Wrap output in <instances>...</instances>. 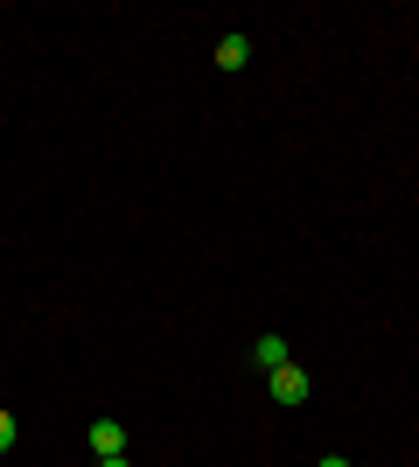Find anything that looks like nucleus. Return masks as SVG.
Wrapping results in <instances>:
<instances>
[{
  "mask_svg": "<svg viewBox=\"0 0 419 467\" xmlns=\"http://www.w3.org/2000/svg\"><path fill=\"white\" fill-rule=\"evenodd\" d=\"M266 390H273V405H308V370L279 363V370H266Z\"/></svg>",
  "mask_w": 419,
  "mask_h": 467,
  "instance_id": "1",
  "label": "nucleus"
},
{
  "mask_svg": "<svg viewBox=\"0 0 419 467\" xmlns=\"http://www.w3.org/2000/svg\"><path fill=\"white\" fill-rule=\"evenodd\" d=\"M120 453H126V426L99 419V426H91V461H120Z\"/></svg>",
  "mask_w": 419,
  "mask_h": 467,
  "instance_id": "2",
  "label": "nucleus"
},
{
  "mask_svg": "<svg viewBox=\"0 0 419 467\" xmlns=\"http://www.w3.org/2000/svg\"><path fill=\"white\" fill-rule=\"evenodd\" d=\"M252 363H259V370H279V363H287V335H259V342H252Z\"/></svg>",
  "mask_w": 419,
  "mask_h": 467,
  "instance_id": "3",
  "label": "nucleus"
},
{
  "mask_svg": "<svg viewBox=\"0 0 419 467\" xmlns=\"http://www.w3.org/2000/svg\"><path fill=\"white\" fill-rule=\"evenodd\" d=\"M217 63H224V70H245V63H252V42H245V36H224L217 42Z\"/></svg>",
  "mask_w": 419,
  "mask_h": 467,
  "instance_id": "4",
  "label": "nucleus"
},
{
  "mask_svg": "<svg viewBox=\"0 0 419 467\" xmlns=\"http://www.w3.org/2000/svg\"><path fill=\"white\" fill-rule=\"evenodd\" d=\"M15 440H21V426H15V411H0V453H15Z\"/></svg>",
  "mask_w": 419,
  "mask_h": 467,
  "instance_id": "5",
  "label": "nucleus"
},
{
  "mask_svg": "<svg viewBox=\"0 0 419 467\" xmlns=\"http://www.w3.org/2000/svg\"><path fill=\"white\" fill-rule=\"evenodd\" d=\"M321 467H350V461H336V453H321Z\"/></svg>",
  "mask_w": 419,
  "mask_h": 467,
  "instance_id": "6",
  "label": "nucleus"
},
{
  "mask_svg": "<svg viewBox=\"0 0 419 467\" xmlns=\"http://www.w3.org/2000/svg\"><path fill=\"white\" fill-rule=\"evenodd\" d=\"M99 467H133V461H126V453H120V461H99Z\"/></svg>",
  "mask_w": 419,
  "mask_h": 467,
  "instance_id": "7",
  "label": "nucleus"
}]
</instances>
